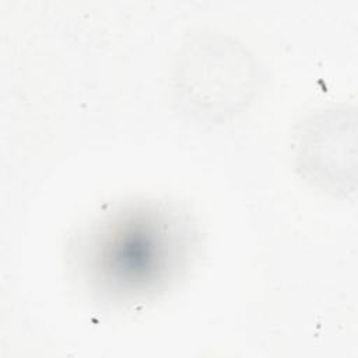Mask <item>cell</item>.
I'll return each mask as SVG.
<instances>
[{
    "instance_id": "cell-2",
    "label": "cell",
    "mask_w": 358,
    "mask_h": 358,
    "mask_svg": "<svg viewBox=\"0 0 358 358\" xmlns=\"http://www.w3.org/2000/svg\"><path fill=\"white\" fill-rule=\"evenodd\" d=\"M347 120L313 122L301 137L302 166L326 183L347 180Z\"/></svg>"
},
{
    "instance_id": "cell-1",
    "label": "cell",
    "mask_w": 358,
    "mask_h": 358,
    "mask_svg": "<svg viewBox=\"0 0 358 358\" xmlns=\"http://www.w3.org/2000/svg\"><path fill=\"white\" fill-rule=\"evenodd\" d=\"M252 74L249 57L234 43L196 42L180 59L179 88L194 112L225 117L249 98Z\"/></svg>"
}]
</instances>
